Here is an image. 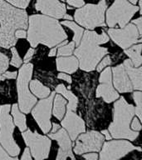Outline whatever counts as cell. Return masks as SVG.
Here are the masks:
<instances>
[{
  "mask_svg": "<svg viewBox=\"0 0 142 160\" xmlns=\"http://www.w3.org/2000/svg\"><path fill=\"white\" fill-rule=\"evenodd\" d=\"M112 63V61H111V57L110 56H106V57L102 59V61H101V62H98V64L97 65V72H101V71H102V69L103 68H105L106 67H107V66H109V65H111Z\"/></svg>",
  "mask_w": 142,
  "mask_h": 160,
  "instance_id": "obj_31",
  "label": "cell"
},
{
  "mask_svg": "<svg viewBox=\"0 0 142 160\" xmlns=\"http://www.w3.org/2000/svg\"><path fill=\"white\" fill-rule=\"evenodd\" d=\"M15 38H25L27 37V32L24 29H17L15 31Z\"/></svg>",
  "mask_w": 142,
  "mask_h": 160,
  "instance_id": "obj_42",
  "label": "cell"
},
{
  "mask_svg": "<svg viewBox=\"0 0 142 160\" xmlns=\"http://www.w3.org/2000/svg\"><path fill=\"white\" fill-rule=\"evenodd\" d=\"M104 140V136L97 131L92 130L87 132H82L75 140L73 152L77 155L90 152H100Z\"/></svg>",
  "mask_w": 142,
  "mask_h": 160,
  "instance_id": "obj_11",
  "label": "cell"
},
{
  "mask_svg": "<svg viewBox=\"0 0 142 160\" xmlns=\"http://www.w3.org/2000/svg\"><path fill=\"white\" fill-rule=\"evenodd\" d=\"M125 69L126 71L127 75L129 77L133 88L141 91L142 83H141V74L142 68L140 66L138 68H135L130 62V59H125L123 62Z\"/></svg>",
  "mask_w": 142,
  "mask_h": 160,
  "instance_id": "obj_19",
  "label": "cell"
},
{
  "mask_svg": "<svg viewBox=\"0 0 142 160\" xmlns=\"http://www.w3.org/2000/svg\"><path fill=\"white\" fill-rule=\"evenodd\" d=\"M107 33L111 38L112 41L123 49L128 48L135 43L141 41V36L135 25L133 23L126 24L123 28H110Z\"/></svg>",
  "mask_w": 142,
  "mask_h": 160,
  "instance_id": "obj_12",
  "label": "cell"
},
{
  "mask_svg": "<svg viewBox=\"0 0 142 160\" xmlns=\"http://www.w3.org/2000/svg\"><path fill=\"white\" fill-rule=\"evenodd\" d=\"M107 7V0H101L97 4H87L76 10L74 18L76 22L87 29L105 27V12Z\"/></svg>",
  "mask_w": 142,
  "mask_h": 160,
  "instance_id": "obj_5",
  "label": "cell"
},
{
  "mask_svg": "<svg viewBox=\"0 0 142 160\" xmlns=\"http://www.w3.org/2000/svg\"><path fill=\"white\" fill-rule=\"evenodd\" d=\"M20 160H32V155H31V152H30V150L28 148H26L24 149V152L22 153V157H21V159Z\"/></svg>",
  "mask_w": 142,
  "mask_h": 160,
  "instance_id": "obj_41",
  "label": "cell"
},
{
  "mask_svg": "<svg viewBox=\"0 0 142 160\" xmlns=\"http://www.w3.org/2000/svg\"><path fill=\"white\" fill-rule=\"evenodd\" d=\"M98 160H119L134 150L141 151L126 140H109L103 143Z\"/></svg>",
  "mask_w": 142,
  "mask_h": 160,
  "instance_id": "obj_10",
  "label": "cell"
},
{
  "mask_svg": "<svg viewBox=\"0 0 142 160\" xmlns=\"http://www.w3.org/2000/svg\"><path fill=\"white\" fill-rule=\"evenodd\" d=\"M17 78V72H4L1 75L0 80L15 79Z\"/></svg>",
  "mask_w": 142,
  "mask_h": 160,
  "instance_id": "obj_35",
  "label": "cell"
},
{
  "mask_svg": "<svg viewBox=\"0 0 142 160\" xmlns=\"http://www.w3.org/2000/svg\"><path fill=\"white\" fill-rule=\"evenodd\" d=\"M130 129L133 130V131H137V132H139V131L141 130V124H140L139 118H132V122L131 124H130Z\"/></svg>",
  "mask_w": 142,
  "mask_h": 160,
  "instance_id": "obj_34",
  "label": "cell"
},
{
  "mask_svg": "<svg viewBox=\"0 0 142 160\" xmlns=\"http://www.w3.org/2000/svg\"><path fill=\"white\" fill-rule=\"evenodd\" d=\"M55 92L50 93V96L42 98L37 104L33 108L32 114L37 122L41 130L44 133L49 132L52 128L51 123V113H52V101L54 98Z\"/></svg>",
  "mask_w": 142,
  "mask_h": 160,
  "instance_id": "obj_13",
  "label": "cell"
},
{
  "mask_svg": "<svg viewBox=\"0 0 142 160\" xmlns=\"http://www.w3.org/2000/svg\"><path fill=\"white\" fill-rule=\"evenodd\" d=\"M30 89L32 92L39 98H45L49 96L51 91L47 87L44 86L42 82H39L37 79L32 80L30 82Z\"/></svg>",
  "mask_w": 142,
  "mask_h": 160,
  "instance_id": "obj_23",
  "label": "cell"
},
{
  "mask_svg": "<svg viewBox=\"0 0 142 160\" xmlns=\"http://www.w3.org/2000/svg\"><path fill=\"white\" fill-rule=\"evenodd\" d=\"M62 24L67 27L70 29H72L74 32V36H73V42H75L76 46H78L80 43V41L82 40V37L84 32L83 28L79 27L78 25L76 24L74 22L70 21V20H66V21H62Z\"/></svg>",
  "mask_w": 142,
  "mask_h": 160,
  "instance_id": "obj_26",
  "label": "cell"
},
{
  "mask_svg": "<svg viewBox=\"0 0 142 160\" xmlns=\"http://www.w3.org/2000/svg\"><path fill=\"white\" fill-rule=\"evenodd\" d=\"M57 78H59V79H62V80H64V81H66L67 82H68V83H72V77L70 76V75L67 74V73H64V72H60V73H58V76H57Z\"/></svg>",
  "mask_w": 142,
  "mask_h": 160,
  "instance_id": "obj_38",
  "label": "cell"
},
{
  "mask_svg": "<svg viewBox=\"0 0 142 160\" xmlns=\"http://www.w3.org/2000/svg\"><path fill=\"white\" fill-rule=\"evenodd\" d=\"M27 21L25 10L12 7L3 0H0V46L3 48L13 47L17 42L15 31L26 29Z\"/></svg>",
  "mask_w": 142,
  "mask_h": 160,
  "instance_id": "obj_3",
  "label": "cell"
},
{
  "mask_svg": "<svg viewBox=\"0 0 142 160\" xmlns=\"http://www.w3.org/2000/svg\"><path fill=\"white\" fill-rule=\"evenodd\" d=\"M62 1H65V0H62Z\"/></svg>",
  "mask_w": 142,
  "mask_h": 160,
  "instance_id": "obj_48",
  "label": "cell"
},
{
  "mask_svg": "<svg viewBox=\"0 0 142 160\" xmlns=\"http://www.w3.org/2000/svg\"><path fill=\"white\" fill-rule=\"evenodd\" d=\"M35 8L43 14L54 18H63L66 14V5L58 0H37Z\"/></svg>",
  "mask_w": 142,
  "mask_h": 160,
  "instance_id": "obj_17",
  "label": "cell"
},
{
  "mask_svg": "<svg viewBox=\"0 0 142 160\" xmlns=\"http://www.w3.org/2000/svg\"><path fill=\"white\" fill-rule=\"evenodd\" d=\"M12 115L14 120V123L18 127L21 132H24L27 130V122H26V117L23 113L20 112L18 106L17 104H13L12 107Z\"/></svg>",
  "mask_w": 142,
  "mask_h": 160,
  "instance_id": "obj_25",
  "label": "cell"
},
{
  "mask_svg": "<svg viewBox=\"0 0 142 160\" xmlns=\"http://www.w3.org/2000/svg\"><path fill=\"white\" fill-rule=\"evenodd\" d=\"M52 130H51V133H54V132H57L58 130L61 128V127H60V125L59 124H57V123H55V122H53L52 123Z\"/></svg>",
  "mask_w": 142,
  "mask_h": 160,
  "instance_id": "obj_44",
  "label": "cell"
},
{
  "mask_svg": "<svg viewBox=\"0 0 142 160\" xmlns=\"http://www.w3.org/2000/svg\"><path fill=\"white\" fill-rule=\"evenodd\" d=\"M11 4L20 8H26L31 0H7Z\"/></svg>",
  "mask_w": 142,
  "mask_h": 160,
  "instance_id": "obj_32",
  "label": "cell"
},
{
  "mask_svg": "<svg viewBox=\"0 0 142 160\" xmlns=\"http://www.w3.org/2000/svg\"><path fill=\"white\" fill-rule=\"evenodd\" d=\"M67 35L56 18L35 14L29 17L27 41L32 48L39 43L52 48L67 39Z\"/></svg>",
  "mask_w": 142,
  "mask_h": 160,
  "instance_id": "obj_1",
  "label": "cell"
},
{
  "mask_svg": "<svg viewBox=\"0 0 142 160\" xmlns=\"http://www.w3.org/2000/svg\"><path fill=\"white\" fill-rule=\"evenodd\" d=\"M56 53H57V47L54 48H52V49L50 51V52L48 53V56H49V57H53V56L56 55Z\"/></svg>",
  "mask_w": 142,
  "mask_h": 160,
  "instance_id": "obj_45",
  "label": "cell"
},
{
  "mask_svg": "<svg viewBox=\"0 0 142 160\" xmlns=\"http://www.w3.org/2000/svg\"><path fill=\"white\" fill-rule=\"evenodd\" d=\"M141 43L136 44L133 47L129 48L128 49L125 50V53L130 58V62L135 68H138L141 65L142 58H141Z\"/></svg>",
  "mask_w": 142,
  "mask_h": 160,
  "instance_id": "obj_22",
  "label": "cell"
},
{
  "mask_svg": "<svg viewBox=\"0 0 142 160\" xmlns=\"http://www.w3.org/2000/svg\"><path fill=\"white\" fill-rule=\"evenodd\" d=\"M49 138L58 142L59 148L56 160H76L72 151V140L64 128H60L54 133H50Z\"/></svg>",
  "mask_w": 142,
  "mask_h": 160,
  "instance_id": "obj_15",
  "label": "cell"
},
{
  "mask_svg": "<svg viewBox=\"0 0 142 160\" xmlns=\"http://www.w3.org/2000/svg\"><path fill=\"white\" fill-rule=\"evenodd\" d=\"M11 52H12V59H11L10 64L15 68L21 67V65L22 63V60L20 58L17 49L14 47H12L11 48Z\"/></svg>",
  "mask_w": 142,
  "mask_h": 160,
  "instance_id": "obj_29",
  "label": "cell"
},
{
  "mask_svg": "<svg viewBox=\"0 0 142 160\" xmlns=\"http://www.w3.org/2000/svg\"><path fill=\"white\" fill-rule=\"evenodd\" d=\"M141 22H142L141 18H137V19H135V20H133V21H132V23L135 25V27L137 28V29H138V32H139V33H140V36H141V34H142Z\"/></svg>",
  "mask_w": 142,
  "mask_h": 160,
  "instance_id": "obj_39",
  "label": "cell"
},
{
  "mask_svg": "<svg viewBox=\"0 0 142 160\" xmlns=\"http://www.w3.org/2000/svg\"><path fill=\"white\" fill-rule=\"evenodd\" d=\"M8 65H9L8 57L4 53L0 52V77L3 72H6V70L8 68Z\"/></svg>",
  "mask_w": 142,
  "mask_h": 160,
  "instance_id": "obj_30",
  "label": "cell"
},
{
  "mask_svg": "<svg viewBox=\"0 0 142 160\" xmlns=\"http://www.w3.org/2000/svg\"><path fill=\"white\" fill-rule=\"evenodd\" d=\"M0 160H19L16 157H12L5 151L2 147L0 145Z\"/></svg>",
  "mask_w": 142,
  "mask_h": 160,
  "instance_id": "obj_33",
  "label": "cell"
},
{
  "mask_svg": "<svg viewBox=\"0 0 142 160\" xmlns=\"http://www.w3.org/2000/svg\"><path fill=\"white\" fill-rule=\"evenodd\" d=\"M79 67V62L74 56L59 57L57 59V68L58 71L67 73L76 72Z\"/></svg>",
  "mask_w": 142,
  "mask_h": 160,
  "instance_id": "obj_20",
  "label": "cell"
},
{
  "mask_svg": "<svg viewBox=\"0 0 142 160\" xmlns=\"http://www.w3.org/2000/svg\"><path fill=\"white\" fill-rule=\"evenodd\" d=\"M63 18H65V19H67V20H72V16H71V15H68V14H65L64 17H63Z\"/></svg>",
  "mask_w": 142,
  "mask_h": 160,
  "instance_id": "obj_46",
  "label": "cell"
},
{
  "mask_svg": "<svg viewBox=\"0 0 142 160\" xmlns=\"http://www.w3.org/2000/svg\"><path fill=\"white\" fill-rule=\"evenodd\" d=\"M54 107H53V115L58 120H62L66 113V104L67 100L64 99L61 95L57 94L54 96Z\"/></svg>",
  "mask_w": 142,
  "mask_h": 160,
  "instance_id": "obj_24",
  "label": "cell"
},
{
  "mask_svg": "<svg viewBox=\"0 0 142 160\" xmlns=\"http://www.w3.org/2000/svg\"><path fill=\"white\" fill-rule=\"evenodd\" d=\"M82 155L85 160H98V154L95 152H86Z\"/></svg>",
  "mask_w": 142,
  "mask_h": 160,
  "instance_id": "obj_36",
  "label": "cell"
},
{
  "mask_svg": "<svg viewBox=\"0 0 142 160\" xmlns=\"http://www.w3.org/2000/svg\"><path fill=\"white\" fill-rule=\"evenodd\" d=\"M135 115V107L129 104L125 98L121 97L114 103L113 122L110 124L108 131L111 138L116 139L134 141L139 132L130 129V122Z\"/></svg>",
  "mask_w": 142,
  "mask_h": 160,
  "instance_id": "obj_4",
  "label": "cell"
},
{
  "mask_svg": "<svg viewBox=\"0 0 142 160\" xmlns=\"http://www.w3.org/2000/svg\"><path fill=\"white\" fill-rule=\"evenodd\" d=\"M56 92L63 95V96L69 101L68 105H67V109L72 110L73 112H75V111L77 110V104H78V98H77V97H76L71 91L67 90V88H66V87H65L64 84L61 83V84L58 85V86L56 88Z\"/></svg>",
  "mask_w": 142,
  "mask_h": 160,
  "instance_id": "obj_21",
  "label": "cell"
},
{
  "mask_svg": "<svg viewBox=\"0 0 142 160\" xmlns=\"http://www.w3.org/2000/svg\"><path fill=\"white\" fill-rule=\"evenodd\" d=\"M113 82L115 88L119 92H132L133 86L130 80L123 64H120L112 68Z\"/></svg>",
  "mask_w": 142,
  "mask_h": 160,
  "instance_id": "obj_18",
  "label": "cell"
},
{
  "mask_svg": "<svg viewBox=\"0 0 142 160\" xmlns=\"http://www.w3.org/2000/svg\"><path fill=\"white\" fill-rule=\"evenodd\" d=\"M101 133H102L103 136H105L104 138H106L107 140H108V141H109V140H111L112 138L111 136V134H110V132L108 130H102V132H101Z\"/></svg>",
  "mask_w": 142,
  "mask_h": 160,
  "instance_id": "obj_43",
  "label": "cell"
},
{
  "mask_svg": "<svg viewBox=\"0 0 142 160\" xmlns=\"http://www.w3.org/2000/svg\"><path fill=\"white\" fill-rule=\"evenodd\" d=\"M133 99H134L136 107L135 108V114L137 115V117L140 119V121L142 119V100H141V92L137 91L133 93Z\"/></svg>",
  "mask_w": 142,
  "mask_h": 160,
  "instance_id": "obj_28",
  "label": "cell"
},
{
  "mask_svg": "<svg viewBox=\"0 0 142 160\" xmlns=\"http://www.w3.org/2000/svg\"><path fill=\"white\" fill-rule=\"evenodd\" d=\"M33 65L27 62L19 69L17 80V89L18 95L19 108L22 112L28 113L37 102V98L30 92L28 82L32 75Z\"/></svg>",
  "mask_w": 142,
  "mask_h": 160,
  "instance_id": "obj_7",
  "label": "cell"
},
{
  "mask_svg": "<svg viewBox=\"0 0 142 160\" xmlns=\"http://www.w3.org/2000/svg\"><path fill=\"white\" fill-rule=\"evenodd\" d=\"M10 105L0 106V145L12 157L20 153V148L13 138L14 124L9 114Z\"/></svg>",
  "mask_w": 142,
  "mask_h": 160,
  "instance_id": "obj_6",
  "label": "cell"
},
{
  "mask_svg": "<svg viewBox=\"0 0 142 160\" xmlns=\"http://www.w3.org/2000/svg\"><path fill=\"white\" fill-rule=\"evenodd\" d=\"M33 54H34V49L33 48H29V49L27 50V53H26V55H25L24 57V59H23V62H25V63H27V62H28L30 61V60L32 59V56H33Z\"/></svg>",
  "mask_w": 142,
  "mask_h": 160,
  "instance_id": "obj_40",
  "label": "cell"
},
{
  "mask_svg": "<svg viewBox=\"0 0 142 160\" xmlns=\"http://www.w3.org/2000/svg\"><path fill=\"white\" fill-rule=\"evenodd\" d=\"M67 3L73 7H82L85 4L84 0H67Z\"/></svg>",
  "mask_w": 142,
  "mask_h": 160,
  "instance_id": "obj_37",
  "label": "cell"
},
{
  "mask_svg": "<svg viewBox=\"0 0 142 160\" xmlns=\"http://www.w3.org/2000/svg\"><path fill=\"white\" fill-rule=\"evenodd\" d=\"M82 38V40L74 51L75 57L78 59L81 69L91 72L96 68L102 58L108 53L107 48L100 47V45L108 42L109 37L104 32L98 34L97 32L87 30Z\"/></svg>",
  "mask_w": 142,
  "mask_h": 160,
  "instance_id": "obj_2",
  "label": "cell"
},
{
  "mask_svg": "<svg viewBox=\"0 0 142 160\" xmlns=\"http://www.w3.org/2000/svg\"><path fill=\"white\" fill-rule=\"evenodd\" d=\"M99 82L100 85L97 89V98H102L107 102H112L119 98V93L115 90L112 84V73L111 68H107L101 73Z\"/></svg>",
  "mask_w": 142,
  "mask_h": 160,
  "instance_id": "obj_14",
  "label": "cell"
},
{
  "mask_svg": "<svg viewBox=\"0 0 142 160\" xmlns=\"http://www.w3.org/2000/svg\"><path fill=\"white\" fill-rule=\"evenodd\" d=\"M129 1H130V2H132L133 4H135V3H136L137 1H138V0H129Z\"/></svg>",
  "mask_w": 142,
  "mask_h": 160,
  "instance_id": "obj_47",
  "label": "cell"
},
{
  "mask_svg": "<svg viewBox=\"0 0 142 160\" xmlns=\"http://www.w3.org/2000/svg\"><path fill=\"white\" fill-rule=\"evenodd\" d=\"M138 10L139 7L130 3L126 0H115L107 12V25L113 28L119 24L123 28Z\"/></svg>",
  "mask_w": 142,
  "mask_h": 160,
  "instance_id": "obj_8",
  "label": "cell"
},
{
  "mask_svg": "<svg viewBox=\"0 0 142 160\" xmlns=\"http://www.w3.org/2000/svg\"><path fill=\"white\" fill-rule=\"evenodd\" d=\"M22 136L31 152L33 160H45L49 156L52 141L49 137L39 134L37 131L27 129L22 132Z\"/></svg>",
  "mask_w": 142,
  "mask_h": 160,
  "instance_id": "obj_9",
  "label": "cell"
},
{
  "mask_svg": "<svg viewBox=\"0 0 142 160\" xmlns=\"http://www.w3.org/2000/svg\"><path fill=\"white\" fill-rule=\"evenodd\" d=\"M75 47H76V44H75V42L73 41L69 42V43H66L63 46H61L58 48V51H57V56H59V57L71 56V54L74 51Z\"/></svg>",
  "mask_w": 142,
  "mask_h": 160,
  "instance_id": "obj_27",
  "label": "cell"
},
{
  "mask_svg": "<svg viewBox=\"0 0 142 160\" xmlns=\"http://www.w3.org/2000/svg\"><path fill=\"white\" fill-rule=\"evenodd\" d=\"M61 124L69 135L72 141H75L78 135L86 131L84 121L72 110L67 109L66 116L62 120Z\"/></svg>",
  "mask_w": 142,
  "mask_h": 160,
  "instance_id": "obj_16",
  "label": "cell"
}]
</instances>
